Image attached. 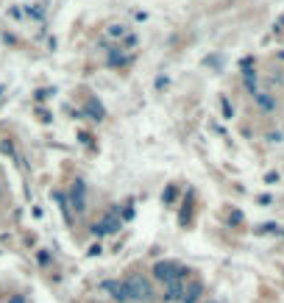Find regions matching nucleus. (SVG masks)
Returning <instances> with one entry per match:
<instances>
[{
	"label": "nucleus",
	"instance_id": "nucleus-1",
	"mask_svg": "<svg viewBox=\"0 0 284 303\" xmlns=\"http://www.w3.org/2000/svg\"><path fill=\"white\" fill-rule=\"evenodd\" d=\"M123 286H126L129 301H151L154 298V286H151V281L145 276H129L123 281Z\"/></svg>",
	"mask_w": 284,
	"mask_h": 303
},
{
	"label": "nucleus",
	"instance_id": "nucleus-2",
	"mask_svg": "<svg viewBox=\"0 0 284 303\" xmlns=\"http://www.w3.org/2000/svg\"><path fill=\"white\" fill-rule=\"evenodd\" d=\"M187 276V267H181L179 261H156L154 264V278L156 281H164V284H170V281H179V278Z\"/></svg>",
	"mask_w": 284,
	"mask_h": 303
},
{
	"label": "nucleus",
	"instance_id": "nucleus-3",
	"mask_svg": "<svg viewBox=\"0 0 284 303\" xmlns=\"http://www.w3.org/2000/svg\"><path fill=\"white\" fill-rule=\"evenodd\" d=\"M67 200H70V209H73L76 214H81V211L86 209V184L81 181V178H76V181H73Z\"/></svg>",
	"mask_w": 284,
	"mask_h": 303
},
{
	"label": "nucleus",
	"instance_id": "nucleus-4",
	"mask_svg": "<svg viewBox=\"0 0 284 303\" xmlns=\"http://www.w3.org/2000/svg\"><path fill=\"white\" fill-rule=\"evenodd\" d=\"M117 228H120V223H117L114 217H106V220H101V223L92 225V234L95 236H106V234H114Z\"/></svg>",
	"mask_w": 284,
	"mask_h": 303
},
{
	"label": "nucleus",
	"instance_id": "nucleus-5",
	"mask_svg": "<svg viewBox=\"0 0 284 303\" xmlns=\"http://www.w3.org/2000/svg\"><path fill=\"white\" fill-rule=\"evenodd\" d=\"M184 289H187V284H184V278H179V281H170L167 284V289H164V301H181L184 298Z\"/></svg>",
	"mask_w": 284,
	"mask_h": 303
},
{
	"label": "nucleus",
	"instance_id": "nucleus-6",
	"mask_svg": "<svg viewBox=\"0 0 284 303\" xmlns=\"http://www.w3.org/2000/svg\"><path fill=\"white\" fill-rule=\"evenodd\" d=\"M103 289L109 295H112L114 301H129V295H126V286H123V281H103Z\"/></svg>",
	"mask_w": 284,
	"mask_h": 303
},
{
	"label": "nucleus",
	"instance_id": "nucleus-7",
	"mask_svg": "<svg viewBox=\"0 0 284 303\" xmlns=\"http://www.w3.org/2000/svg\"><path fill=\"white\" fill-rule=\"evenodd\" d=\"M84 112L89 114L92 120H103V117H106V109L101 106V100H98V97H89V100H86Z\"/></svg>",
	"mask_w": 284,
	"mask_h": 303
},
{
	"label": "nucleus",
	"instance_id": "nucleus-8",
	"mask_svg": "<svg viewBox=\"0 0 284 303\" xmlns=\"http://www.w3.org/2000/svg\"><path fill=\"white\" fill-rule=\"evenodd\" d=\"M189 217H192V192H187V198H184V206L179 211V223L189 225Z\"/></svg>",
	"mask_w": 284,
	"mask_h": 303
},
{
	"label": "nucleus",
	"instance_id": "nucleus-9",
	"mask_svg": "<svg viewBox=\"0 0 284 303\" xmlns=\"http://www.w3.org/2000/svg\"><path fill=\"white\" fill-rule=\"evenodd\" d=\"M201 292H204V286L195 281V284H189L187 289H184V298H181V303H195L201 298Z\"/></svg>",
	"mask_w": 284,
	"mask_h": 303
},
{
	"label": "nucleus",
	"instance_id": "nucleus-10",
	"mask_svg": "<svg viewBox=\"0 0 284 303\" xmlns=\"http://www.w3.org/2000/svg\"><path fill=\"white\" fill-rule=\"evenodd\" d=\"M56 200H59V206H61V214H64V220H67V223H73V209H70L67 195H56Z\"/></svg>",
	"mask_w": 284,
	"mask_h": 303
},
{
	"label": "nucleus",
	"instance_id": "nucleus-11",
	"mask_svg": "<svg viewBox=\"0 0 284 303\" xmlns=\"http://www.w3.org/2000/svg\"><path fill=\"white\" fill-rule=\"evenodd\" d=\"M126 61H129V56H123L120 50L109 53V64H112V67H120V64H126Z\"/></svg>",
	"mask_w": 284,
	"mask_h": 303
},
{
	"label": "nucleus",
	"instance_id": "nucleus-12",
	"mask_svg": "<svg viewBox=\"0 0 284 303\" xmlns=\"http://www.w3.org/2000/svg\"><path fill=\"white\" fill-rule=\"evenodd\" d=\"M173 192H176V189H173V184H170V186L164 189V203H170V200H173Z\"/></svg>",
	"mask_w": 284,
	"mask_h": 303
},
{
	"label": "nucleus",
	"instance_id": "nucleus-13",
	"mask_svg": "<svg viewBox=\"0 0 284 303\" xmlns=\"http://www.w3.org/2000/svg\"><path fill=\"white\" fill-rule=\"evenodd\" d=\"M109 34H112V36H123V25H114V28H109Z\"/></svg>",
	"mask_w": 284,
	"mask_h": 303
},
{
	"label": "nucleus",
	"instance_id": "nucleus-14",
	"mask_svg": "<svg viewBox=\"0 0 284 303\" xmlns=\"http://www.w3.org/2000/svg\"><path fill=\"white\" fill-rule=\"evenodd\" d=\"M9 303H26V298H23V295H14V298H11Z\"/></svg>",
	"mask_w": 284,
	"mask_h": 303
}]
</instances>
